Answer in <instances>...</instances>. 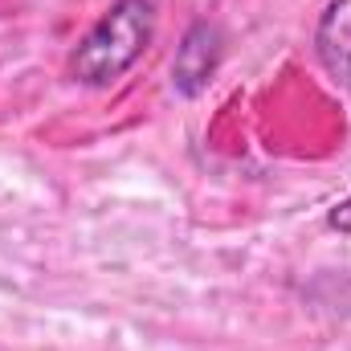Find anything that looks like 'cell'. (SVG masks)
<instances>
[{
    "label": "cell",
    "mask_w": 351,
    "mask_h": 351,
    "mask_svg": "<svg viewBox=\"0 0 351 351\" xmlns=\"http://www.w3.org/2000/svg\"><path fill=\"white\" fill-rule=\"evenodd\" d=\"M156 41V0H114L78 41L70 70L90 90L114 86Z\"/></svg>",
    "instance_id": "obj_1"
},
{
    "label": "cell",
    "mask_w": 351,
    "mask_h": 351,
    "mask_svg": "<svg viewBox=\"0 0 351 351\" xmlns=\"http://www.w3.org/2000/svg\"><path fill=\"white\" fill-rule=\"evenodd\" d=\"M225 62V33L213 21H192L172 58V86L184 98H200Z\"/></svg>",
    "instance_id": "obj_2"
},
{
    "label": "cell",
    "mask_w": 351,
    "mask_h": 351,
    "mask_svg": "<svg viewBox=\"0 0 351 351\" xmlns=\"http://www.w3.org/2000/svg\"><path fill=\"white\" fill-rule=\"evenodd\" d=\"M315 53L323 70L351 94V0H327L315 25Z\"/></svg>",
    "instance_id": "obj_3"
},
{
    "label": "cell",
    "mask_w": 351,
    "mask_h": 351,
    "mask_svg": "<svg viewBox=\"0 0 351 351\" xmlns=\"http://www.w3.org/2000/svg\"><path fill=\"white\" fill-rule=\"evenodd\" d=\"M327 225L335 229V233H343V237H351V196H343L331 213H327Z\"/></svg>",
    "instance_id": "obj_4"
}]
</instances>
